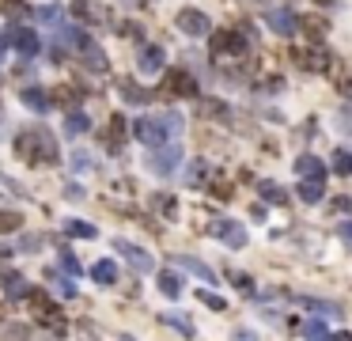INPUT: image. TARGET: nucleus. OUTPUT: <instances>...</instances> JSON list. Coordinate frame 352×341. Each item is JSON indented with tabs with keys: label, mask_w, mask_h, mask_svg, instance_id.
<instances>
[{
	"label": "nucleus",
	"mask_w": 352,
	"mask_h": 341,
	"mask_svg": "<svg viewBox=\"0 0 352 341\" xmlns=\"http://www.w3.org/2000/svg\"><path fill=\"white\" fill-rule=\"evenodd\" d=\"M8 42L16 46L19 57H38V49H42L38 34H34L31 27H12V31H8Z\"/></svg>",
	"instance_id": "9b49d317"
},
{
	"label": "nucleus",
	"mask_w": 352,
	"mask_h": 341,
	"mask_svg": "<svg viewBox=\"0 0 352 341\" xmlns=\"http://www.w3.org/2000/svg\"><path fill=\"white\" fill-rule=\"evenodd\" d=\"M61 266H65V273H80V262H76V258H72V254H68V251L61 254Z\"/></svg>",
	"instance_id": "49530a36"
},
{
	"label": "nucleus",
	"mask_w": 352,
	"mask_h": 341,
	"mask_svg": "<svg viewBox=\"0 0 352 341\" xmlns=\"http://www.w3.org/2000/svg\"><path fill=\"white\" fill-rule=\"evenodd\" d=\"M299 201L303 205L322 201V182H299Z\"/></svg>",
	"instance_id": "473e14b6"
},
{
	"label": "nucleus",
	"mask_w": 352,
	"mask_h": 341,
	"mask_svg": "<svg viewBox=\"0 0 352 341\" xmlns=\"http://www.w3.org/2000/svg\"><path fill=\"white\" fill-rule=\"evenodd\" d=\"M49 281H53V284L61 288V296H65V300H72V296H76V284H72V281H65V277H61L57 269H49Z\"/></svg>",
	"instance_id": "4c0bfd02"
},
{
	"label": "nucleus",
	"mask_w": 352,
	"mask_h": 341,
	"mask_svg": "<svg viewBox=\"0 0 352 341\" xmlns=\"http://www.w3.org/2000/svg\"><path fill=\"white\" fill-rule=\"evenodd\" d=\"M159 122H163V129H167V144H178V140H182V129H186L182 114H178V110H167V114H159Z\"/></svg>",
	"instance_id": "a211bd4d"
},
{
	"label": "nucleus",
	"mask_w": 352,
	"mask_h": 341,
	"mask_svg": "<svg viewBox=\"0 0 352 341\" xmlns=\"http://www.w3.org/2000/svg\"><path fill=\"white\" fill-rule=\"evenodd\" d=\"M295 170H299V182H322L326 179V163L319 155H299L295 160Z\"/></svg>",
	"instance_id": "2eb2a0df"
},
{
	"label": "nucleus",
	"mask_w": 352,
	"mask_h": 341,
	"mask_svg": "<svg viewBox=\"0 0 352 341\" xmlns=\"http://www.w3.org/2000/svg\"><path fill=\"white\" fill-rule=\"evenodd\" d=\"M4 292H8V300H27L31 296V281L23 273H4Z\"/></svg>",
	"instance_id": "f3484780"
},
{
	"label": "nucleus",
	"mask_w": 352,
	"mask_h": 341,
	"mask_svg": "<svg viewBox=\"0 0 352 341\" xmlns=\"http://www.w3.org/2000/svg\"><path fill=\"white\" fill-rule=\"evenodd\" d=\"M118 91H122V99H125V103H133V106H144V103H152V91L137 88L133 80H122V84H118Z\"/></svg>",
	"instance_id": "aec40b11"
},
{
	"label": "nucleus",
	"mask_w": 352,
	"mask_h": 341,
	"mask_svg": "<svg viewBox=\"0 0 352 341\" xmlns=\"http://www.w3.org/2000/svg\"><path fill=\"white\" fill-rule=\"evenodd\" d=\"M72 167H76V170H95V155L80 148V152H72Z\"/></svg>",
	"instance_id": "58836bf2"
},
{
	"label": "nucleus",
	"mask_w": 352,
	"mask_h": 341,
	"mask_svg": "<svg viewBox=\"0 0 352 341\" xmlns=\"http://www.w3.org/2000/svg\"><path fill=\"white\" fill-rule=\"evenodd\" d=\"M182 182H186V186H201V182H205V160H193L186 167V175H182Z\"/></svg>",
	"instance_id": "c756f323"
},
{
	"label": "nucleus",
	"mask_w": 352,
	"mask_h": 341,
	"mask_svg": "<svg viewBox=\"0 0 352 341\" xmlns=\"http://www.w3.org/2000/svg\"><path fill=\"white\" fill-rule=\"evenodd\" d=\"M299 307L314 311V315H322V318H337V323L344 318V311L337 307L334 300H319V296H299Z\"/></svg>",
	"instance_id": "dca6fc26"
},
{
	"label": "nucleus",
	"mask_w": 352,
	"mask_h": 341,
	"mask_svg": "<svg viewBox=\"0 0 352 341\" xmlns=\"http://www.w3.org/2000/svg\"><path fill=\"white\" fill-rule=\"evenodd\" d=\"M319 4H334V0H319Z\"/></svg>",
	"instance_id": "5fc2aeb1"
},
{
	"label": "nucleus",
	"mask_w": 352,
	"mask_h": 341,
	"mask_svg": "<svg viewBox=\"0 0 352 341\" xmlns=\"http://www.w3.org/2000/svg\"><path fill=\"white\" fill-rule=\"evenodd\" d=\"M344 122H349V125H352V106H349V110H344Z\"/></svg>",
	"instance_id": "603ef678"
},
{
	"label": "nucleus",
	"mask_w": 352,
	"mask_h": 341,
	"mask_svg": "<svg viewBox=\"0 0 352 341\" xmlns=\"http://www.w3.org/2000/svg\"><path fill=\"white\" fill-rule=\"evenodd\" d=\"M152 201H156V209L163 212L167 220H174V216H178V205H174V197H171V194H156Z\"/></svg>",
	"instance_id": "c9c22d12"
},
{
	"label": "nucleus",
	"mask_w": 352,
	"mask_h": 341,
	"mask_svg": "<svg viewBox=\"0 0 352 341\" xmlns=\"http://www.w3.org/2000/svg\"><path fill=\"white\" fill-rule=\"evenodd\" d=\"M178 266H182V269H189L193 277H201L205 284H216V273L205 266V262H197V258H178Z\"/></svg>",
	"instance_id": "c85d7f7f"
},
{
	"label": "nucleus",
	"mask_w": 352,
	"mask_h": 341,
	"mask_svg": "<svg viewBox=\"0 0 352 341\" xmlns=\"http://www.w3.org/2000/svg\"><path fill=\"white\" fill-rule=\"evenodd\" d=\"M292 61L303 73H326L329 65H334V57H329V49H322V46H311V49H295L292 53Z\"/></svg>",
	"instance_id": "6e6552de"
},
{
	"label": "nucleus",
	"mask_w": 352,
	"mask_h": 341,
	"mask_svg": "<svg viewBox=\"0 0 352 341\" xmlns=\"http://www.w3.org/2000/svg\"><path fill=\"white\" fill-rule=\"evenodd\" d=\"M61 227H65L68 236H76V239H95V236H98V227L87 224V220H65Z\"/></svg>",
	"instance_id": "cd10ccee"
},
{
	"label": "nucleus",
	"mask_w": 352,
	"mask_h": 341,
	"mask_svg": "<svg viewBox=\"0 0 352 341\" xmlns=\"http://www.w3.org/2000/svg\"><path fill=\"white\" fill-rule=\"evenodd\" d=\"M114 251L122 254V258L129 262V266L137 269V273H152V266H156V258H152V254H148L144 247L129 243V239H118V243H114Z\"/></svg>",
	"instance_id": "1a4fd4ad"
},
{
	"label": "nucleus",
	"mask_w": 352,
	"mask_h": 341,
	"mask_svg": "<svg viewBox=\"0 0 352 341\" xmlns=\"http://www.w3.org/2000/svg\"><path fill=\"white\" fill-rule=\"evenodd\" d=\"M303 338H307V341H326V338H329L326 323H322V318H311V323H303Z\"/></svg>",
	"instance_id": "2f4dec72"
},
{
	"label": "nucleus",
	"mask_w": 352,
	"mask_h": 341,
	"mask_svg": "<svg viewBox=\"0 0 352 341\" xmlns=\"http://www.w3.org/2000/svg\"><path fill=\"white\" fill-rule=\"evenodd\" d=\"M337 91H341V95H352V73H349V76H341V80H337Z\"/></svg>",
	"instance_id": "de8ad7c7"
},
{
	"label": "nucleus",
	"mask_w": 352,
	"mask_h": 341,
	"mask_svg": "<svg viewBox=\"0 0 352 341\" xmlns=\"http://www.w3.org/2000/svg\"><path fill=\"white\" fill-rule=\"evenodd\" d=\"M122 144H125V122H122V114H118V118H110L107 148H110V152H122Z\"/></svg>",
	"instance_id": "a878e982"
},
{
	"label": "nucleus",
	"mask_w": 352,
	"mask_h": 341,
	"mask_svg": "<svg viewBox=\"0 0 352 341\" xmlns=\"http://www.w3.org/2000/svg\"><path fill=\"white\" fill-rule=\"evenodd\" d=\"M235 341H258V338H254L250 330H239V333H235Z\"/></svg>",
	"instance_id": "3c124183"
},
{
	"label": "nucleus",
	"mask_w": 352,
	"mask_h": 341,
	"mask_svg": "<svg viewBox=\"0 0 352 341\" xmlns=\"http://www.w3.org/2000/svg\"><path fill=\"white\" fill-rule=\"evenodd\" d=\"M334 175H344V179L352 175V152H344V148L334 152Z\"/></svg>",
	"instance_id": "72a5a7b5"
},
{
	"label": "nucleus",
	"mask_w": 352,
	"mask_h": 341,
	"mask_svg": "<svg viewBox=\"0 0 352 341\" xmlns=\"http://www.w3.org/2000/svg\"><path fill=\"white\" fill-rule=\"evenodd\" d=\"M19 99H23V103L31 106L34 114H46V110H49V95H46L42 88H23V91H19Z\"/></svg>",
	"instance_id": "4be33fe9"
},
{
	"label": "nucleus",
	"mask_w": 352,
	"mask_h": 341,
	"mask_svg": "<svg viewBox=\"0 0 352 341\" xmlns=\"http://www.w3.org/2000/svg\"><path fill=\"white\" fill-rule=\"evenodd\" d=\"M4 8H8L12 16H31V8H27L23 0H4Z\"/></svg>",
	"instance_id": "a18cd8bd"
},
{
	"label": "nucleus",
	"mask_w": 352,
	"mask_h": 341,
	"mask_svg": "<svg viewBox=\"0 0 352 341\" xmlns=\"http://www.w3.org/2000/svg\"><path fill=\"white\" fill-rule=\"evenodd\" d=\"M201 303H205V307H213V311H224V307H228V303H224V296H216L213 288H205V292H201Z\"/></svg>",
	"instance_id": "37998d69"
},
{
	"label": "nucleus",
	"mask_w": 352,
	"mask_h": 341,
	"mask_svg": "<svg viewBox=\"0 0 352 341\" xmlns=\"http://www.w3.org/2000/svg\"><path fill=\"white\" fill-rule=\"evenodd\" d=\"M16 227H23L19 212H0V231H16Z\"/></svg>",
	"instance_id": "a19ab883"
},
{
	"label": "nucleus",
	"mask_w": 352,
	"mask_h": 341,
	"mask_svg": "<svg viewBox=\"0 0 352 341\" xmlns=\"http://www.w3.org/2000/svg\"><path fill=\"white\" fill-rule=\"evenodd\" d=\"M163 91H167V95H186V99H193V95H197V80L186 73V68H171V73H167Z\"/></svg>",
	"instance_id": "f8f14e48"
},
{
	"label": "nucleus",
	"mask_w": 352,
	"mask_h": 341,
	"mask_svg": "<svg viewBox=\"0 0 352 341\" xmlns=\"http://www.w3.org/2000/svg\"><path fill=\"white\" fill-rule=\"evenodd\" d=\"M159 318H163L171 330H178L182 338H193V318H189V315H182V311H163Z\"/></svg>",
	"instance_id": "6ab92c4d"
},
{
	"label": "nucleus",
	"mask_w": 352,
	"mask_h": 341,
	"mask_svg": "<svg viewBox=\"0 0 352 341\" xmlns=\"http://www.w3.org/2000/svg\"><path fill=\"white\" fill-rule=\"evenodd\" d=\"M0 186H8V182H0Z\"/></svg>",
	"instance_id": "4d7b16f0"
},
{
	"label": "nucleus",
	"mask_w": 352,
	"mask_h": 341,
	"mask_svg": "<svg viewBox=\"0 0 352 341\" xmlns=\"http://www.w3.org/2000/svg\"><path fill=\"white\" fill-rule=\"evenodd\" d=\"M337 239H341V243L352 251V220H344V224H337Z\"/></svg>",
	"instance_id": "c03bdc74"
},
{
	"label": "nucleus",
	"mask_w": 352,
	"mask_h": 341,
	"mask_svg": "<svg viewBox=\"0 0 352 341\" xmlns=\"http://www.w3.org/2000/svg\"><path fill=\"white\" fill-rule=\"evenodd\" d=\"M208 231H213L216 239H220L224 247H231V251H243L246 247V227L239 224V220H213V227H208Z\"/></svg>",
	"instance_id": "0eeeda50"
},
{
	"label": "nucleus",
	"mask_w": 352,
	"mask_h": 341,
	"mask_svg": "<svg viewBox=\"0 0 352 341\" xmlns=\"http://www.w3.org/2000/svg\"><path fill=\"white\" fill-rule=\"evenodd\" d=\"M72 16L80 19V23H107V8L103 4H95V0H72Z\"/></svg>",
	"instance_id": "ddd939ff"
},
{
	"label": "nucleus",
	"mask_w": 352,
	"mask_h": 341,
	"mask_svg": "<svg viewBox=\"0 0 352 341\" xmlns=\"http://www.w3.org/2000/svg\"><path fill=\"white\" fill-rule=\"evenodd\" d=\"M122 341H133V338H129V333H125V338H122Z\"/></svg>",
	"instance_id": "6e6d98bb"
},
{
	"label": "nucleus",
	"mask_w": 352,
	"mask_h": 341,
	"mask_svg": "<svg viewBox=\"0 0 352 341\" xmlns=\"http://www.w3.org/2000/svg\"><path fill=\"white\" fill-rule=\"evenodd\" d=\"M159 292L171 296V300H178V296H182V277L174 273V269H163V273H159Z\"/></svg>",
	"instance_id": "b1692460"
},
{
	"label": "nucleus",
	"mask_w": 352,
	"mask_h": 341,
	"mask_svg": "<svg viewBox=\"0 0 352 341\" xmlns=\"http://www.w3.org/2000/svg\"><path fill=\"white\" fill-rule=\"evenodd\" d=\"M174 23H178V31L189 34V38H205V34H213V19H208L205 12H197V8H182L178 16H174Z\"/></svg>",
	"instance_id": "39448f33"
},
{
	"label": "nucleus",
	"mask_w": 352,
	"mask_h": 341,
	"mask_svg": "<svg viewBox=\"0 0 352 341\" xmlns=\"http://www.w3.org/2000/svg\"><path fill=\"white\" fill-rule=\"evenodd\" d=\"M163 65H167V53H163L159 46H144V49L137 53V68H140V73H148V76H152V73H163Z\"/></svg>",
	"instance_id": "4468645a"
},
{
	"label": "nucleus",
	"mask_w": 352,
	"mask_h": 341,
	"mask_svg": "<svg viewBox=\"0 0 352 341\" xmlns=\"http://www.w3.org/2000/svg\"><path fill=\"white\" fill-rule=\"evenodd\" d=\"M137 140H144L148 144V152H156V148H163L167 144V129H163V122L159 118H152V114H144V118H137Z\"/></svg>",
	"instance_id": "423d86ee"
},
{
	"label": "nucleus",
	"mask_w": 352,
	"mask_h": 341,
	"mask_svg": "<svg viewBox=\"0 0 352 341\" xmlns=\"http://www.w3.org/2000/svg\"><path fill=\"white\" fill-rule=\"evenodd\" d=\"M258 194H262V201H269V205H288L284 186H277V182H258Z\"/></svg>",
	"instance_id": "bb28decb"
},
{
	"label": "nucleus",
	"mask_w": 352,
	"mask_h": 341,
	"mask_svg": "<svg viewBox=\"0 0 352 341\" xmlns=\"http://www.w3.org/2000/svg\"><path fill=\"white\" fill-rule=\"evenodd\" d=\"M16 155L23 163H57V140L46 129H27L16 140Z\"/></svg>",
	"instance_id": "f257e3e1"
},
{
	"label": "nucleus",
	"mask_w": 352,
	"mask_h": 341,
	"mask_svg": "<svg viewBox=\"0 0 352 341\" xmlns=\"http://www.w3.org/2000/svg\"><path fill=\"white\" fill-rule=\"evenodd\" d=\"M38 19H42V23H61V4H42Z\"/></svg>",
	"instance_id": "ea45409f"
},
{
	"label": "nucleus",
	"mask_w": 352,
	"mask_h": 341,
	"mask_svg": "<svg viewBox=\"0 0 352 341\" xmlns=\"http://www.w3.org/2000/svg\"><path fill=\"white\" fill-rule=\"evenodd\" d=\"M178 163H182V148L178 144H163V148H156V152H148V170L152 175H174L178 170Z\"/></svg>",
	"instance_id": "20e7f679"
},
{
	"label": "nucleus",
	"mask_w": 352,
	"mask_h": 341,
	"mask_svg": "<svg viewBox=\"0 0 352 341\" xmlns=\"http://www.w3.org/2000/svg\"><path fill=\"white\" fill-rule=\"evenodd\" d=\"M4 42H8V38H4V34H0V53H4Z\"/></svg>",
	"instance_id": "864d4df0"
},
{
	"label": "nucleus",
	"mask_w": 352,
	"mask_h": 341,
	"mask_svg": "<svg viewBox=\"0 0 352 341\" xmlns=\"http://www.w3.org/2000/svg\"><path fill=\"white\" fill-rule=\"evenodd\" d=\"M326 341H352V333H349V330H337V333H329Z\"/></svg>",
	"instance_id": "8fccbe9b"
},
{
	"label": "nucleus",
	"mask_w": 352,
	"mask_h": 341,
	"mask_svg": "<svg viewBox=\"0 0 352 341\" xmlns=\"http://www.w3.org/2000/svg\"><path fill=\"white\" fill-rule=\"evenodd\" d=\"M57 99L61 106H68V110H76V103H80V88H57Z\"/></svg>",
	"instance_id": "e433bc0d"
},
{
	"label": "nucleus",
	"mask_w": 352,
	"mask_h": 341,
	"mask_svg": "<svg viewBox=\"0 0 352 341\" xmlns=\"http://www.w3.org/2000/svg\"><path fill=\"white\" fill-rule=\"evenodd\" d=\"M228 281L235 284L239 292H246V296H254V277H246V273H239V269H231V273H228Z\"/></svg>",
	"instance_id": "f704fd0d"
},
{
	"label": "nucleus",
	"mask_w": 352,
	"mask_h": 341,
	"mask_svg": "<svg viewBox=\"0 0 352 341\" xmlns=\"http://www.w3.org/2000/svg\"><path fill=\"white\" fill-rule=\"evenodd\" d=\"M216 197H231V182H216Z\"/></svg>",
	"instance_id": "09e8293b"
},
{
	"label": "nucleus",
	"mask_w": 352,
	"mask_h": 341,
	"mask_svg": "<svg viewBox=\"0 0 352 341\" xmlns=\"http://www.w3.org/2000/svg\"><path fill=\"white\" fill-rule=\"evenodd\" d=\"M27 300H31L34 318H38V323L46 326V330H65V323H68V318L61 315V307H57L53 300H49V296L42 292V288H31V296H27Z\"/></svg>",
	"instance_id": "f03ea898"
},
{
	"label": "nucleus",
	"mask_w": 352,
	"mask_h": 341,
	"mask_svg": "<svg viewBox=\"0 0 352 341\" xmlns=\"http://www.w3.org/2000/svg\"><path fill=\"white\" fill-rule=\"evenodd\" d=\"M246 38H250L246 27H235V31H213V53L239 57V53H246Z\"/></svg>",
	"instance_id": "7ed1b4c3"
},
{
	"label": "nucleus",
	"mask_w": 352,
	"mask_h": 341,
	"mask_svg": "<svg viewBox=\"0 0 352 341\" xmlns=\"http://www.w3.org/2000/svg\"><path fill=\"white\" fill-rule=\"evenodd\" d=\"M91 129V118L83 110H68V118H65V133L68 137H80V133H87Z\"/></svg>",
	"instance_id": "393cba45"
},
{
	"label": "nucleus",
	"mask_w": 352,
	"mask_h": 341,
	"mask_svg": "<svg viewBox=\"0 0 352 341\" xmlns=\"http://www.w3.org/2000/svg\"><path fill=\"white\" fill-rule=\"evenodd\" d=\"M205 114H208V118H220V122H228V106H224L220 99H208V103H205Z\"/></svg>",
	"instance_id": "79ce46f5"
},
{
	"label": "nucleus",
	"mask_w": 352,
	"mask_h": 341,
	"mask_svg": "<svg viewBox=\"0 0 352 341\" xmlns=\"http://www.w3.org/2000/svg\"><path fill=\"white\" fill-rule=\"evenodd\" d=\"M91 281H98V284H114L118 281V266L110 258H98L95 266H91Z\"/></svg>",
	"instance_id": "5701e85b"
},
{
	"label": "nucleus",
	"mask_w": 352,
	"mask_h": 341,
	"mask_svg": "<svg viewBox=\"0 0 352 341\" xmlns=\"http://www.w3.org/2000/svg\"><path fill=\"white\" fill-rule=\"evenodd\" d=\"M299 27H303V31L311 34V38H322V34L329 31V23H326L322 16H303V23H299Z\"/></svg>",
	"instance_id": "7c9ffc66"
},
{
	"label": "nucleus",
	"mask_w": 352,
	"mask_h": 341,
	"mask_svg": "<svg viewBox=\"0 0 352 341\" xmlns=\"http://www.w3.org/2000/svg\"><path fill=\"white\" fill-rule=\"evenodd\" d=\"M265 27H269L273 34H280V38H292L295 31H299V16L288 8H273L269 16H265Z\"/></svg>",
	"instance_id": "9d476101"
},
{
	"label": "nucleus",
	"mask_w": 352,
	"mask_h": 341,
	"mask_svg": "<svg viewBox=\"0 0 352 341\" xmlns=\"http://www.w3.org/2000/svg\"><path fill=\"white\" fill-rule=\"evenodd\" d=\"M80 57H83V65H87V68H95V73H107V53H103V49H98L91 38H87V46L80 49Z\"/></svg>",
	"instance_id": "412c9836"
}]
</instances>
